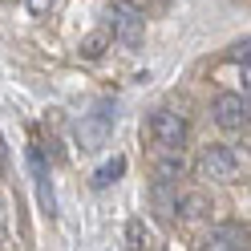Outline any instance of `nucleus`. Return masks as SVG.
Segmentation results:
<instances>
[{
	"label": "nucleus",
	"mask_w": 251,
	"mask_h": 251,
	"mask_svg": "<svg viewBox=\"0 0 251 251\" xmlns=\"http://www.w3.org/2000/svg\"><path fill=\"white\" fill-rule=\"evenodd\" d=\"M199 251H247V243H239L235 231H219V235H211V239H202Z\"/></svg>",
	"instance_id": "0eeeda50"
},
{
	"label": "nucleus",
	"mask_w": 251,
	"mask_h": 251,
	"mask_svg": "<svg viewBox=\"0 0 251 251\" xmlns=\"http://www.w3.org/2000/svg\"><path fill=\"white\" fill-rule=\"evenodd\" d=\"M8 158V150H4V138H0V162H4Z\"/></svg>",
	"instance_id": "2eb2a0df"
},
{
	"label": "nucleus",
	"mask_w": 251,
	"mask_h": 251,
	"mask_svg": "<svg viewBox=\"0 0 251 251\" xmlns=\"http://www.w3.org/2000/svg\"><path fill=\"white\" fill-rule=\"evenodd\" d=\"M247 53H251V49H247V41H239V45H235V49H231L227 57H231V61H239V65L247 69Z\"/></svg>",
	"instance_id": "ddd939ff"
},
{
	"label": "nucleus",
	"mask_w": 251,
	"mask_h": 251,
	"mask_svg": "<svg viewBox=\"0 0 251 251\" xmlns=\"http://www.w3.org/2000/svg\"><path fill=\"white\" fill-rule=\"evenodd\" d=\"M178 175H182V154L162 150V154H158V178H162V182H175Z\"/></svg>",
	"instance_id": "9d476101"
},
{
	"label": "nucleus",
	"mask_w": 251,
	"mask_h": 251,
	"mask_svg": "<svg viewBox=\"0 0 251 251\" xmlns=\"http://www.w3.org/2000/svg\"><path fill=\"white\" fill-rule=\"evenodd\" d=\"M199 175L202 178H215V182L239 178V154L227 150V146H207L199 154Z\"/></svg>",
	"instance_id": "20e7f679"
},
{
	"label": "nucleus",
	"mask_w": 251,
	"mask_h": 251,
	"mask_svg": "<svg viewBox=\"0 0 251 251\" xmlns=\"http://www.w3.org/2000/svg\"><path fill=\"white\" fill-rule=\"evenodd\" d=\"M28 170H33V186H37V202L45 215H57V195H53V178H49V162L37 146H28Z\"/></svg>",
	"instance_id": "39448f33"
},
{
	"label": "nucleus",
	"mask_w": 251,
	"mask_h": 251,
	"mask_svg": "<svg viewBox=\"0 0 251 251\" xmlns=\"http://www.w3.org/2000/svg\"><path fill=\"white\" fill-rule=\"evenodd\" d=\"M211 114L223 130H243L247 126V93H219Z\"/></svg>",
	"instance_id": "423d86ee"
},
{
	"label": "nucleus",
	"mask_w": 251,
	"mask_h": 251,
	"mask_svg": "<svg viewBox=\"0 0 251 251\" xmlns=\"http://www.w3.org/2000/svg\"><path fill=\"white\" fill-rule=\"evenodd\" d=\"M122 170H126V158L118 154V158H109L98 166V175H93V186H109V182H118L122 178Z\"/></svg>",
	"instance_id": "6e6552de"
},
{
	"label": "nucleus",
	"mask_w": 251,
	"mask_h": 251,
	"mask_svg": "<svg viewBox=\"0 0 251 251\" xmlns=\"http://www.w3.org/2000/svg\"><path fill=\"white\" fill-rule=\"evenodd\" d=\"M49 8H53V0H28V12H33V17H45Z\"/></svg>",
	"instance_id": "4468645a"
},
{
	"label": "nucleus",
	"mask_w": 251,
	"mask_h": 251,
	"mask_svg": "<svg viewBox=\"0 0 251 251\" xmlns=\"http://www.w3.org/2000/svg\"><path fill=\"white\" fill-rule=\"evenodd\" d=\"M122 251H146V223H142V219H130V223H126Z\"/></svg>",
	"instance_id": "1a4fd4ad"
},
{
	"label": "nucleus",
	"mask_w": 251,
	"mask_h": 251,
	"mask_svg": "<svg viewBox=\"0 0 251 251\" xmlns=\"http://www.w3.org/2000/svg\"><path fill=\"white\" fill-rule=\"evenodd\" d=\"M0 231H4V207H0Z\"/></svg>",
	"instance_id": "dca6fc26"
},
{
	"label": "nucleus",
	"mask_w": 251,
	"mask_h": 251,
	"mask_svg": "<svg viewBox=\"0 0 251 251\" xmlns=\"http://www.w3.org/2000/svg\"><path fill=\"white\" fill-rule=\"evenodd\" d=\"M207 215V199L202 195H186L182 199V219H202Z\"/></svg>",
	"instance_id": "9b49d317"
},
{
	"label": "nucleus",
	"mask_w": 251,
	"mask_h": 251,
	"mask_svg": "<svg viewBox=\"0 0 251 251\" xmlns=\"http://www.w3.org/2000/svg\"><path fill=\"white\" fill-rule=\"evenodd\" d=\"M114 122H118V105H114V101H98V105L81 118V126H77L81 146H85V150H98L105 138L114 134Z\"/></svg>",
	"instance_id": "f03ea898"
},
{
	"label": "nucleus",
	"mask_w": 251,
	"mask_h": 251,
	"mask_svg": "<svg viewBox=\"0 0 251 251\" xmlns=\"http://www.w3.org/2000/svg\"><path fill=\"white\" fill-rule=\"evenodd\" d=\"M105 25H109V33H114V41H122L126 49H138L142 37H146V17L134 4H126V0H118V4L105 12Z\"/></svg>",
	"instance_id": "f257e3e1"
},
{
	"label": "nucleus",
	"mask_w": 251,
	"mask_h": 251,
	"mask_svg": "<svg viewBox=\"0 0 251 251\" xmlns=\"http://www.w3.org/2000/svg\"><path fill=\"white\" fill-rule=\"evenodd\" d=\"M81 53H85V57H101V53H105V33H93V37H85Z\"/></svg>",
	"instance_id": "f8f14e48"
},
{
	"label": "nucleus",
	"mask_w": 251,
	"mask_h": 251,
	"mask_svg": "<svg viewBox=\"0 0 251 251\" xmlns=\"http://www.w3.org/2000/svg\"><path fill=\"white\" fill-rule=\"evenodd\" d=\"M150 134H154V142H158V150L178 154L182 142H186V122L175 114V109H154L150 114Z\"/></svg>",
	"instance_id": "7ed1b4c3"
}]
</instances>
